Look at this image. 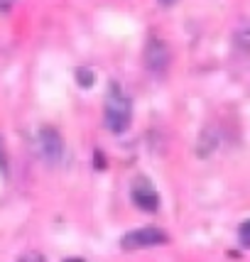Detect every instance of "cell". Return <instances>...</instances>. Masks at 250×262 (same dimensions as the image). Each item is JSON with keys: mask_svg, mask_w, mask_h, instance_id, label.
<instances>
[{"mask_svg": "<svg viewBox=\"0 0 250 262\" xmlns=\"http://www.w3.org/2000/svg\"><path fill=\"white\" fill-rule=\"evenodd\" d=\"M103 123L113 135H123L133 123V101L118 83L108 86L106 101H103Z\"/></svg>", "mask_w": 250, "mask_h": 262, "instance_id": "6da1fadb", "label": "cell"}, {"mask_svg": "<svg viewBox=\"0 0 250 262\" xmlns=\"http://www.w3.org/2000/svg\"><path fill=\"white\" fill-rule=\"evenodd\" d=\"M17 262H45V257H42L37 250H27L25 255H20V260Z\"/></svg>", "mask_w": 250, "mask_h": 262, "instance_id": "9c48e42d", "label": "cell"}, {"mask_svg": "<svg viewBox=\"0 0 250 262\" xmlns=\"http://www.w3.org/2000/svg\"><path fill=\"white\" fill-rule=\"evenodd\" d=\"M0 171H3V174L8 171V152H5V142H3V135H0Z\"/></svg>", "mask_w": 250, "mask_h": 262, "instance_id": "30bf717a", "label": "cell"}, {"mask_svg": "<svg viewBox=\"0 0 250 262\" xmlns=\"http://www.w3.org/2000/svg\"><path fill=\"white\" fill-rule=\"evenodd\" d=\"M157 3H159V5H164V8H172L177 0H157Z\"/></svg>", "mask_w": 250, "mask_h": 262, "instance_id": "8fae6325", "label": "cell"}, {"mask_svg": "<svg viewBox=\"0 0 250 262\" xmlns=\"http://www.w3.org/2000/svg\"><path fill=\"white\" fill-rule=\"evenodd\" d=\"M167 233L162 228H155V226H145V228H135L130 233H125L123 240H120V248L128 252L133 250H142V248H155V245H164L167 243Z\"/></svg>", "mask_w": 250, "mask_h": 262, "instance_id": "3957f363", "label": "cell"}, {"mask_svg": "<svg viewBox=\"0 0 250 262\" xmlns=\"http://www.w3.org/2000/svg\"><path fill=\"white\" fill-rule=\"evenodd\" d=\"M130 196H133V204H135L140 211H145V213H155V211L159 208L157 189H155V186H152L145 177H140V179H135V182H133Z\"/></svg>", "mask_w": 250, "mask_h": 262, "instance_id": "5b68a950", "label": "cell"}, {"mask_svg": "<svg viewBox=\"0 0 250 262\" xmlns=\"http://www.w3.org/2000/svg\"><path fill=\"white\" fill-rule=\"evenodd\" d=\"M236 42H238V47L243 52H250V25H245V27L236 34Z\"/></svg>", "mask_w": 250, "mask_h": 262, "instance_id": "52a82bcc", "label": "cell"}, {"mask_svg": "<svg viewBox=\"0 0 250 262\" xmlns=\"http://www.w3.org/2000/svg\"><path fill=\"white\" fill-rule=\"evenodd\" d=\"M172 64V49L164 39H150L145 47V67L152 74H164Z\"/></svg>", "mask_w": 250, "mask_h": 262, "instance_id": "277c9868", "label": "cell"}, {"mask_svg": "<svg viewBox=\"0 0 250 262\" xmlns=\"http://www.w3.org/2000/svg\"><path fill=\"white\" fill-rule=\"evenodd\" d=\"M34 149H37V157L45 164H49V167L59 164L64 157V140H61L57 127H39L34 135Z\"/></svg>", "mask_w": 250, "mask_h": 262, "instance_id": "7a4b0ae2", "label": "cell"}, {"mask_svg": "<svg viewBox=\"0 0 250 262\" xmlns=\"http://www.w3.org/2000/svg\"><path fill=\"white\" fill-rule=\"evenodd\" d=\"M74 79H76V83H79L81 89H91L93 81H96V74H93L91 69L79 67L76 71H74Z\"/></svg>", "mask_w": 250, "mask_h": 262, "instance_id": "8992f818", "label": "cell"}, {"mask_svg": "<svg viewBox=\"0 0 250 262\" xmlns=\"http://www.w3.org/2000/svg\"><path fill=\"white\" fill-rule=\"evenodd\" d=\"M238 238H240V245L243 248H250V221H245L238 230Z\"/></svg>", "mask_w": 250, "mask_h": 262, "instance_id": "ba28073f", "label": "cell"}]
</instances>
